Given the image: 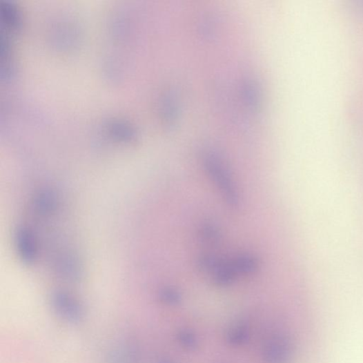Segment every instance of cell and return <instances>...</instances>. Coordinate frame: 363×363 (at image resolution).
I'll return each mask as SVG.
<instances>
[{"label": "cell", "mask_w": 363, "mask_h": 363, "mask_svg": "<svg viewBox=\"0 0 363 363\" xmlns=\"http://www.w3.org/2000/svg\"><path fill=\"white\" fill-rule=\"evenodd\" d=\"M204 164L207 172L219 188L226 202L229 206L237 207L239 203V195L228 172L217 154L213 151H206L204 157Z\"/></svg>", "instance_id": "6da1fadb"}, {"label": "cell", "mask_w": 363, "mask_h": 363, "mask_svg": "<svg viewBox=\"0 0 363 363\" xmlns=\"http://www.w3.org/2000/svg\"><path fill=\"white\" fill-rule=\"evenodd\" d=\"M18 254L26 264H33L38 257V248L33 233L27 227H19L15 233Z\"/></svg>", "instance_id": "7a4b0ae2"}, {"label": "cell", "mask_w": 363, "mask_h": 363, "mask_svg": "<svg viewBox=\"0 0 363 363\" xmlns=\"http://www.w3.org/2000/svg\"><path fill=\"white\" fill-rule=\"evenodd\" d=\"M55 269L59 275L66 280L75 282L82 275L81 264L73 255L64 253L57 257Z\"/></svg>", "instance_id": "3957f363"}, {"label": "cell", "mask_w": 363, "mask_h": 363, "mask_svg": "<svg viewBox=\"0 0 363 363\" xmlns=\"http://www.w3.org/2000/svg\"><path fill=\"white\" fill-rule=\"evenodd\" d=\"M34 205L39 214L50 215L57 210V197L53 191L49 190H41L34 198Z\"/></svg>", "instance_id": "277c9868"}, {"label": "cell", "mask_w": 363, "mask_h": 363, "mask_svg": "<svg viewBox=\"0 0 363 363\" xmlns=\"http://www.w3.org/2000/svg\"><path fill=\"white\" fill-rule=\"evenodd\" d=\"M232 264L237 273L245 274L254 272L257 267L256 259L249 255L239 256L232 262Z\"/></svg>", "instance_id": "5b68a950"}, {"label": "cell", "mask_w": 363, "mask_h": 363, "mask_svg": "<svg viewBox=\"0 0 363 363\" xmlns=\"http://www.w3.org/2000/svg\"><path fill=\"white\" fill-rule=\"evenodd\" d=\"M0 8L4 23L10 28H16L19 22V17L15 8L8 2H2Z\"/></svg>", "instance_id": "8992f818"}, {"label": "cell", "mask_w": 363, "mask_h": 363, "mask_svg": "<svg viewBox=\"0 0 363 363\" xmlns=\"http://www.w3.org/2000/svg\"><path fill=\"white\" fill-rule=\"evenodd\" d=\"M110 132L115 137L121 140H130L135 136L132 127L123 122H115L110 124Z\"/></svg>", "instance_id": "52a82bcc"}, {"label": "cell", "mask_w": 363, "mask_h": 363, "mask_svg": "<svg viewBox=\"0 0 363 363\" xmlns=\"http://www.w3.org/2000/svg\"><path fill=\"white\" fill-rule=\"evenodd\" d=\"M223 262L215 255H204L199 259L198 266L203 271H215Z\"/></svg>", "instance_id": "ba28073f"}, {"label": "cell", "mask_w": 363, "mask_h": 363, "mask_svg": "<svg viewBox=\"0 0 363 363\" xmlns=\"http://www.w3.org/2000/svg\"><path fill=\"white\" fill-rule=\"evenodd\" d=\"M202 236L209 242H216L219 239V231L216 226L207 223L202 228Z\"/></svg>", "instance_id": "9c48e42d"}]
</instances>
